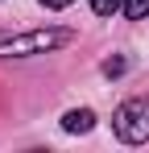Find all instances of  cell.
Wrapping results in <instances>:
<instances>
[{
	"label": "cell",
	"mask_w": 149,
	"mask_h": 153,
	"mask_svg": "<svg viewBox=\"0 0 149 153\" xmlns=\"http://www.w3.org/2000/svg\"><path fill=\"white\" fill-rule=\"evenodd\" d=\"M112 128L124 145H145L149 141V95H137V100H124L112 116Z\"/></svg>",
	"instance_id": "cell-2"
},
{
	"label": "cell",
	"mask_w": 149,
	"mask_h": 153,
	"mask_svg": "<svg viewBox=\"0 0 149 153\" xmlns=\"http://www.w3.org/2000/svg\"><path fill=\"white\" fill-rule=\"evenodd\" d=\"M62 128H66V132H91V128H95V112H91V108H71V112L62 116Z\"/></svg>",
	"instance_id": "cell-3"
},
{
	"label": "cell",
	"mask_w": 149,
	"mask_h": 153,
	"mask_svg": "<svg viewBox=\"0 0 149 153\" xmlns=\"http://www.w3.org/2000/svg\"><path fill=\"white\" fill-rule=\"evenodd\" d=\"M124 13H128V21H145L149 17V0H124Z\"/></svg>",
	"instance_id": "cell-4"
},
{
	"label": "cell",
	"mask_w": 149,
	"mask_h": 153,
	"mask_svg": "<svg viewBox=\"0 0 149 153\" xmlns=\"http://www.w3.org/2000/svg\"><path fill=\"white\" fill-rule=\"evenodd\" d=\"M124 71H128V62H124V58H108V62H104V75H108V79L124 75Z\"/></svg>",
	"instance_id": "cell-6"
},
{
	"label": "cell",
	"mask_w": 149,
	"mask_h": 153,
	"mask_svg": "<svg viewBox=\"0 0 149 153\" xmlns=\"http://www.w3.org/2000/svg\"><path fill=\"white\" fill-rule=\"evenodd\" d=\"M71 29H33V33H17L0 42V58H29V54H50L58 46H71Z\"/></svg>",
	"instance_id": "cell-1"
},
{
	"label": "cell",
	"mask_w": 149,
	"mask_h": 153,
	"mask_svg": "<svg viewBox=\"0 0 149 153\" xmlns=\"http://www.w3.org/2000/svg\"><path fill=\"white\" fill-rule=\"evenodd\" d=\"M91 8H95L99 17H112L116 8H124V0H91Z\"/></svg>",
	"instance_id": "cell-5"
},
{
	"label": "cell",
	"mask_w": 149,
	"mask_h": 153,
	"mask_svg": "<svg viewBox=\"0 0 149 153\" xmlns=\"http://www.w3.org/2000/svg\"><path fill=\"white\" fill-rule=\"evenodd\" d=\"M46 8H66V4H74V0H42Z\"/></svg>",
	"instance_id": "cell-7"
}]
</instances>
